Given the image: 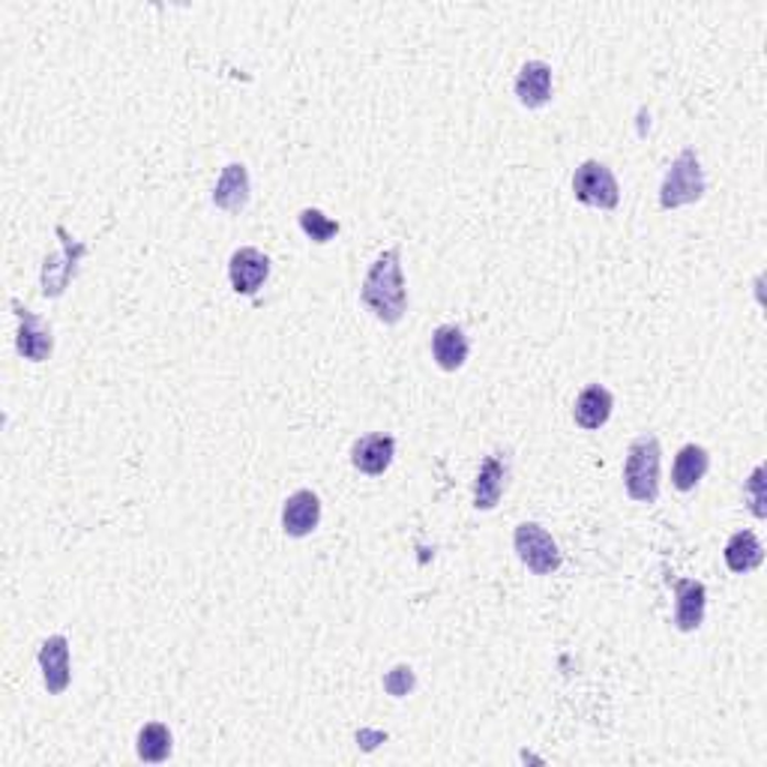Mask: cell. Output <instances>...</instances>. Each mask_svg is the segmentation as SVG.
Segmentation results:
<instances>
[{"label": "cell", "instance_id": "cell-7", "mask_svg": "<svg viewBox=\"0 0 767 767\" xmlns=\"http://www.w3.org/2000/svg\"><path fill=\"white\" fill-rule=\"evenodd\" d=\"M12 309H15V319H19V336H15L19 354L31 363L48 360V357H52V348H55L52 330L45 327L43 321L36 319L31 309L22 307L19 300H12Z\"/></svg>", "mask_w": 767, "mask_h": 767}, {"label": "cell", "instance_id": "cell-21", "mask_svg": "<svg viewBox=\"0 0 767 767\" xmlns=\"http://www.w3.org/2000/svg\"><path fill=\"white\" fill-rule=\"evenodd\" d=\"M300 229H303V234H307L309 241L327 243L340 234V222L330 220L324 210L307 208V210H300Z\"/></svg>", "mask_w": 767, "mask_h": 767}, {"label": "cell", "instance_id": "cell-8", "mask_svg": "<svg viewBox=\"0 0 767 767\" xmlns=\"http://www.w3.org/2000/svg\"><path fill=\"white\" fill-rule=\"evenodd\" d=\"M267 276H270V258L262 249L241 246L237 253L231 255L229 279L237 294H255L267 282Z\"/></svg>", "mask_w": 767, "mask_h": 767}, {"label": "cell", "instance_id": "cell-18", "mask_svg": "<svg viewBox=\"0 0 767 767\" xmlns=\"http://www.w3.org/2000/svg\"><path fill=\"white\" fill-rule=\"evenodd\" d=\"M708 468H711V453L699 444H687V447H680L675 468H671V486L678 492H692L704 480Z\"/></svg>", "mask_w": 767, "mask_h": 767}, {"label": "cell", "instance_id": "cell-5", "mask_svg": "<svg viewBox=\"0 0 767 767\" xmlns=\"http://www.w3.org/2000/svg\"><path fill=\"white\" fill-rule=\"evenodd\" d=\"M573 192L579 198L581 204L600 210H614L618 201H621V189H618V180H614L612 168L605 163H597V159H588L576 168L573 175Z\"/></svg>", "mask_w": 767, "mask_h": 767}, {"label": "cell", "instance_id": "cell-3", "mask_svg": "<svg viewBox=\"0 0 767 767\" xmlns=\"http://www.w3.org/2000/svg\"><path fill=\"white\" fill-rule=\"evenodd\" d=\"M704 171L702 163H699V154L687 147L680 151V156L669 165V171L663 177V187H659V208L663 210H678L683 204H696L699 198L704 196Z\"/></svg>", "mask_w": 767, "mask_h": 767}, {"label": "cell", "instance_id": "cell-23", "mask_svg": "<svg viewBox=\"0 0 767 767\" xmlns=\"http://www.w3.org/2000/svg\"><path fill=\"white\" fill-rule=\"evenodd\" d=\"M383 690L390 692V696H396V699L408 696V692L414 690V669H411V666H396V669L383 678Z\"/></svg>", "mask_w": 767, "mask_h": 767}, {"label": "cell", "instance_id": "cell-19", "mask_svg": "<svg viewBox=\"0 0 767 767\" xmlns=\"http://www.w3.org/2000/svg\"><path fill=\"white\" fill-rule=\"evenodd\" d=\"M725 567L732 573H737V576H744V573H753L765 560V548H762V543H758V537L753 534V531H737V534H732L729 537V543H725Z\"/></svg>", "mask_w": 767, "mask_h": 767}, {"label": "cell", "instance_id": "cell-9", "mask_svg": "<svg viewBox=\"0 0 767 767\" xmlns=\"http://www.w3.org/2000/svg\"><path fill=\"white\" fill-rule=\"evenodd\" d=\"M40 669H43V683L48 696H60L73 680L69 671V642L66 636H48L40 645Z\"/></svg>", "mask_w": 767, "mask_h": 767}, {"label": "cell", "instance_id": "cell-14", "mask_svg": "<svg viewBox=\"0 0 767 767\" xmlns=\"http://www.w3.org/2000/svg\"><path fill=\"white\" fill-rule=\"evenodd\" d=\"M515 97L525 109H543L552 99V66L543 60H527L515 76Z\"/></svg>", "mask_w": 767, "mask_h": 767}, {"label": "cell", "instance_id": "cell-15", "mask_svg": "<svg viewBox=\"0 0 767 767\" xmlns=\"http://www.w3.org/2000/svg\"><path fill=\"white\" fill-rule=\"evenodd\" d=\"M504 480H507V459L504 453H492L486 456L477 471V480H474V507L477 510H494L501 494H504Z\"/></svg>", "mask_w": 767, "mask_h": 767}, {"label": "cell", "instance_id": "cell-17", "mask_svg": "<svg viewBox=\"0 0 767 767\" xmlns=\"http://www.w3.org/2000/svg\"><path fill=\"white\" fill-rule=\"evenodd\" d=\"M612 408H614L612 393L605 390L603 383H591V387H585V390L579 393V399H576V408H573V420H576L581 429L593 432V429H600L609 423Z\"/></svg>", "mask_w": 767, "mask_h": 767}, {"label": "cell", "instance_id": "cell-16", "mask_svg": "<svg viewBox=\"0 0 767 767\" xmlns=\"http://www.w3.org/2000/svg\"><path fill=\"white\" fill-rule=\"evenodd\" d=\"M468 352H471L468 336H465V330L456 327V324H441V327L432 333V357H435V363H438L444 373L462 369L465 360H468Z\"/></svg>", "mask_w": 767, "mask_h": 767}, {"label": "cell", "instance_id": "cell-10", "mask_svg": "<svg viewBox=\"0 0 767 767\" xmlns=\"http://www.w3.org/2000/svg\"><path fill=\"white\" fill-rule=\"evenodd\" d=\"M321 522V498L312 489H300L282 507V531L288 537H309Z\"/></svg>", "mask_w": 767, "mask_h": 767}, {"label": "cell", "instance_id": "cell-1", "mask_svg": "<svg viewBox=\"0 0 767 767\" xmlns=\"http://www.w3.org/2000/svg\"><path fill=\"white\" fill-rule=\"evenodd\" d=\"M360 300L375 319L383 324H399L408 309L405 274H402V253L387 249L373 262L369 274L363 279Z\"/></svg>", "mask_w": 767, "mask_h": 767}, {"label": "cell", "instance_id": "cell-12", "mask_svg": "<svg viewBox=\"0 0 767 767\" xmlns=\"http://www.w3.org/2000/svg\"><path fill=\"white\" fill-rule=\"evenodd\" d=\"M396 456V438L393 435H383V432H375V435H366L352 447V465L357 471L369 474V477H378L390 468V462Z\"/></svg>", "mask_w": 767, "mask_h": 767}, {"label": "cell", "instance_id": "cell-2", "mask_svg": "<svg viewBox=\"0 0 767 767\" xmlns=\"http://www.w3.org/2000/svg\"><path fill=\"white\" fill-rule=\"evenodd\" d=\"M659 441L657 435H638L624 462V489L638 504H654L659 498Z\"/></svg>", "mask_w": 767, "mask_h": 767}, {"label": "cell", "instance_id": "cell-22", "mask_svg": "<svg viewBox=\"0 0 767 767\" xmlns=\"http://www.w3.org/2000/svg\"><path fill=\"white\" fill-rule=\"evenodd\" d=\"M746 501H749V513L756 519L767 515V482H765V465H756V471L749 474V480L744 486Z\"/></svg>", "mask_w": 767, "mask_h": 767}, {"label": "cell", "instance_id": "cell-11", "mask_svg": "<svg viewBox=\"0 0 767 767\" xmlns=\"http://www.w3.org/2000/svg\"><path fill=\"white\" fill-rule=\"evenodd\" d=\"M704 609H708V591H704L702 581H675V626L680 633L699 630L704 624Z\"/></svg>", "mask_w": 767, "mask_h": 767}, {"label": "cell", "instance_id": "cell-13", "mask_svg": "<svg viewBox=\"0 0 767 767\" xmlns=\"http://www.w3.org/2000/svg\"><path fill=\"white\" fill-rule=\"evenodd\" d=\"M249 171L243 163H229L222 168L220 180H216V189H213V204L229 213H241L246 204H249Z\"/></svg>", "mask_w": 767, "mask_h": 767}, {"label": "cell", "instance_id": "cell-4", "mask_svg": "<svg viewBox=\"0 0 767 767\" xmlns=\"http://www.w3.org/2000/svg\"><path fill=\"white\" fill-rule=\"evenodd\" d=\"M513 546L519 560L525 564L534 576H552L560 567V548L552 540L546 527L537 522H522L515 527Z\"/></svg>", "mask_w": 767, "mask_h": 767}, {"label": "cell", "instance_id": "cell-20", "mask_svg": "<svg viewBox=\"0 0 767 767\" xmlns=\"http://www.w3.org/2000/svg\"><path fill=\"white\" fill-rule=\"evenodd\" d=\"M171 749H175V741H171L168 725L147 723L142 732H138V758H142V762L159 765V762H165V758L171 756Z\"/></svg>", "mask_w": 767, "mask_h": 767}, {"label": "cell", "instance_id": "cell-6", "mask_svg": "<svg viewBox=\"0 0 767 767\" xmlns=\"http://www.w3.org/2000/svg\"><path fill=\"white\" fill-rule=\"evenodd\" d=\"M55 234L60 237V243H64V253L55 255V258H45L43 264V279H40V286H43V297H60L69 288V282H73V276H76L78 270V262L85 258V253H88V246L85 243H76L73 237H69V231L64 229V225H57Z\"/></svg>", "mask_w": 767, "mask_h": 767}]
</instances>
